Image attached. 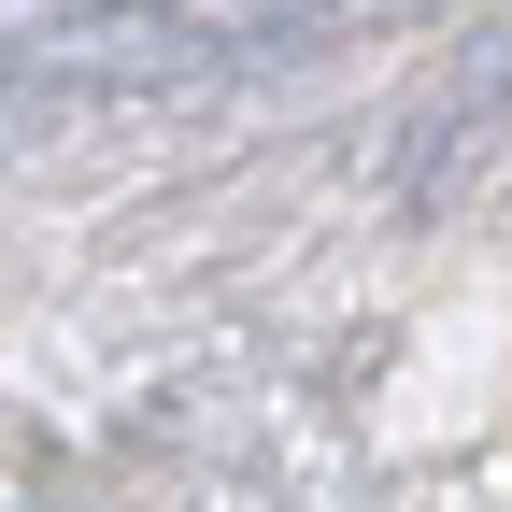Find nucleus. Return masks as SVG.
<instances>
[]
</instances>
